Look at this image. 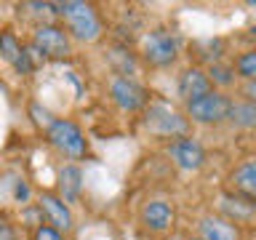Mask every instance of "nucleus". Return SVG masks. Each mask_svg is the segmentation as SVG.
I'll return each mask as SVG.
<instances>
[{"label":"nucleus","mask_w":256,"mask_h":240,"mask_svg":"<svg viewBox=\"0 0 256 240\" xmlns=\"http://www.w3.org/2000/svg\"><path fill=\"white\" fill-rule=\"evenodd\" d=\"M40 208H43V216H46V224H51L59 232H70L72 230V211L70 206L64 203L59 195H51V192H43L40 195Z\"/></svg>","instance_id":"ddd939ff"},{"label":"nucleus","mask_w":256,"mask_h":240,"mask_svg":"<svg viewBox=\"0 0 256 240\" xmlns=\"http://www.w3.org/2000/svg\"><path fill=\"white\" fill-rule=\"evenodd\" d=\"M139 219L144 224V230L155 232V235H163V232H168L174 227L176 214H174V206L168 200H150V203L142 206Z\"/></svg>","instance_id":"9d476101"},{"label":"nucleus","mask_w":256,"mask_h":240,"mask_svg":"<svg viewBox=\"0 0 256 240\" xmlns=\"http://www.w3.org/2000/svg\"><path fill=\"white\" fill-rule=\"evenodd\" d=\"M30 46L43 59H67L72 54V38L59 24H38Z\"/></svg>","instance_id":"7ed1b4c3"},{"label":"nucleus","mask_w":256,"mask_h":240,"mask_svg":"<svg viewBox=\"0 0 256 240\" xmlns=\"http://www.w3.org/2000/svg\"><path fill=\"white\" fill-rule=\"evenodd\" d=\"M80 190H83V171L75 163L62 166L59 171V198L64 203H75L80 198Z\"/></svg>","instance_id":"2eb2a0df"},{"label":"nucleus","mask_w":256,"mask_h":240,"mask_svg":"<svg viewBox=\"0 0 256 240\" xmlns=\"http://www.w3.org/2000/svg\"><path fill=\"white\" fill-rule=\"evenodd\" d=\"M30 192H27V187H24V184H19V187H16V198H27Z\"/></svg>","instance_id":"5701e85b"},{"label":"nucleus","mask_w":256,"mask_h":240,"mask_svg":"<svg viewBox=\"0 0 256 240\" xmlns=\"http://www.w3.org/2000/svg\"><path fill=\"white\" fill-rule=\"evenodd\" d=\"M240 99L256 104V80H243V86H240Z\"/></svg>","instance_id":"412c9836"},{"label":"nucleus","mask_w":256,"mask_h":240,"mask_svg":"<svg viewBox=\"0 0 256 240\" xmlns=\"http://www.w3.org/2000/svg\"><path fill=\"white\" fill-rule=\"evenodd\" d=\"M208 78H211V83L214 86H219V88H230L232 83H235V67L232 64H219V62H214L211 64V70H208Z\"/></svg>","instance_id":"f3484780"},{"label":"nucleus","mask_w":256,"mask_h":240,"mask_svg":"<svg viewBox=\"0 0 256 240\" xmlns=\"http://www.w3.org/2000/svg\"><path fill=\"white\" fill-rule=\"evenodd\" d=\"M224 187H227L232 198L256 206V158H248L232 168L227 179H224Z\"/></svg>","instance_id":"0eeeda50"},{"label":"nucleus","mask_w":256,"mask_h":240,"mask_svg":"<svg viewBox=\"0 0 256 240\" xmlns=\"http://www.w3.org/2000/svg\"><path fill=\"white\" fill-rule=\"evenodd\" d=\"M187 240H203V238H200V235H195V238H187Z\"/></svg>","instance_id":"b1692460"},{"label":"nucleus","mask_w":256,"mask_h":240,"mask_svg":"<svg viewBox=\"0 0 256 240\" xmlns=\"http://www.w3.org/2000/svg\"><path fill=\"white\" fill-rule=\"evenodd\" d=\"M0 56H3V62H8L16 72H22V75H30V72H32L30 48L24 46L11 30L0 32Z\"/></svg>","instance_id":"9b49d317"},{"label":"nucleus","mask_w":256,"mask_h":240,"mask_svg":"<svg viewBox=\"0 0 256 240\" xmlns=\"http://www.w3.org/2000/svg\"><path fill=\"white\" fill-rule=\"evenodd\" d=\"M176 54H179V43L166 30H152L142 43V56L150 67H168L176 62Z\"/></svg>","instance_id":"39448f33"},{"label":"nucleus","mask_w":256,"mask_h":240,"mask_svg":"<svg viewBox=\"0 0 256 240\" xmlns=\"http://www.w3.org/2000/svg\"><path fill=\"white\" fill-rule=\"evenodd\" d=\"M230 123L238 126V128H256V104L251 102H232L230 107Z\"/></svg>","instance_id":"dca6fc26"},{"label":"nucleus","mask_w":256,"mask_h":240,"mask_svg":"<svg viewBox=\"0 0 256 240\" xmlns=\"http://www.w3.org/2000/svg\"><path fill=\"white\" fill-rule=\"evenodd\" d=\"M147 128L158 136H166V139H182L190 131V118L179 115V112L163 107V104H155V107L147 110Z\"/></svg>","instance_id":"423d86ee"},{"label":"nucleus","mask_w":256,"mask_h":240,"mask_svg":"<svg viewBox=\"0 0 256 240\" xmlns=\"http://www.w3.org/2000/svg\"><path fill=\"white\" fill-rule=\"evenodd\" d=\"M251 8H256V0H254V3H251Z\"/></svg>","instance_id":"393cba45"},{"label":"nucleus","mask_w":256,"mask_h":240,"mask_svg":"<svg viewBox=\"0 0 256 240\" xmlns=\"http://www.w3.org/2000/svg\"><path fill=\"white\" fill-rule=\"evenodd\" d=\"M168 155L182 171H198L206 163V150L200 147L198 139L192 136H182V139H174L168 144Z\"/></svg>","instance_id":"1a4fd4ad"},{"label":"nucleus","mask_w":256,"mask_h":240,"mask_svg":"<svg viewBox=\"0 0 256 240\" xmlns=\"http://www.w3.org/2000/svg\"><path fill=\"white\" fill-rule=\"evenodd\" d=\"M235 72H238V78H243V80H256V48L254 51H243L240 56H235Z\"/></svg>","instance_id":"a211bd4d"},{"label":"nucleus","mask_w":256,"mask_h":240,"mask_svg":"<svg viewBox=\"0 0 256 240\" xmlns=\"http://www.w3.org/2000/svg\"><path fill=\"white\" fill-rule=\"evenodd\" d=\"M56 14L64 19V30L70 32V38L80 40V43H94L102 38V19L96 6L67 0V3H56Z\"/></svg>","instance_id":"f257e3e1"},{"label":"nucleus","mask_w":256,"mask_h":240,"mask_svg":"<svg viewBox=\"0 0 256 240\" xmlns=\"http://www.w3.org/2000/svg\"><path fill=\"white\" fill-rule=\"evenodd\" d=\"M176 88H179L182 102L187 104V102H195V99H200V96L211 94L214 91V83H211V78H208L206 70L190 67V70H184L182 75H179V86H176Z\"/></svg>","instance_id":"f8f14e48"},{"label":"nucleus","mask_w":256,"mask_h":240,"mask_svg":"<svg viewBox=\"0 0 256 240\" xmlns=\"http://www.w3.org/2000/svg\"><path fill=\"white\" fill-rule=\"evenodd\" d=\"M230 107H232V99L222 91H214L200 96L195 102H187L184 104V115H187L192 123H203V126H216L222 120L230 118Z\"/></svg>","instance_id":"f03ea898"},{"label":"nucleus","mask_w":256,"mask_h":240,"mask_svg":"<svg viewBox=\"0 0 256 240\" xmlns=\"http://www.w3.org/2000/svg\"><path fill=\"white\" fill-rule=\"evenodd\" d=\"M110 96H112V102L126 112H139V110L147 107V102H150L147 88L139 86L134 78H115L110 83Z\"/></svg>","instance_id":"6e6552de"},{"label":"nucleus","mask_w":256,"mask_h":240,"mask_svg":"<svg viewBox=\"0 0 256 240\" xmlns=\"http://www.w3.org/2000/svg\"><path fill=\"white\" fill-rule=\"evenodd\" d=\"M46 139L51 147H56L62 155H67L72 160L86 158V152H88L86 136L80 131V126L72 123V120H54V126L46 131Z\"/></svg>","instance_id":"20e7f679"},{"label":"nucleus","mask_w":256,"mask_h":240,"mask_svg":"<svg viewBox=\"0 0 256 240\" xmlns=\"http://www.w3.org/2000/svg\"><path fill=\"white\" fill-rule=\"evenodd\" d=\"M30 240H64V232H59L51 224H40L35 232H30Z\"/></svg>","instance_id":"6ab92c4d"},{"label":"nucleus","mask_w":256,"mask_h":240,"mask_svg":"<svg viewBox=\"0 0 256 240\" xmlns=\"http://www.w3.org/2000/svg\"><path fill=\"white\" fill-rule=\"evenodd\" d=\"M198 235L203 240H240V230L235 227V222L222 216H203L198 222Z\"/></svg>","instance_id":"4468645a"},{"label":"nucleus","mask_w":256,"mask_h":240,"mask_svg":"<svg viewBox=\"0 0 256 240\" xmlns=\"http://www.w3.org/2000/svg\"><path fill=\"white\" fill-rule=\"evenodd\" d=\"M30 115H35V123H38V126H43L46 131L54 126V120H56L48 110H40V104H30Z\"/></svg>","instance_id":"aec40b11"},{"label":"nucleus","mask_w":256,"mask_h":240,"mask_svg":"<svg viewBox=\"0 0 256 240\" xmlns=\"http://www.w3.org/2000/svg\"><path fill=\"white\" fill-rule=\"evenodd\" d=\"M0 240H14V232L8 224H0Z\"/></svg>","instance_id":"4be33fe9"}]
</instances>
